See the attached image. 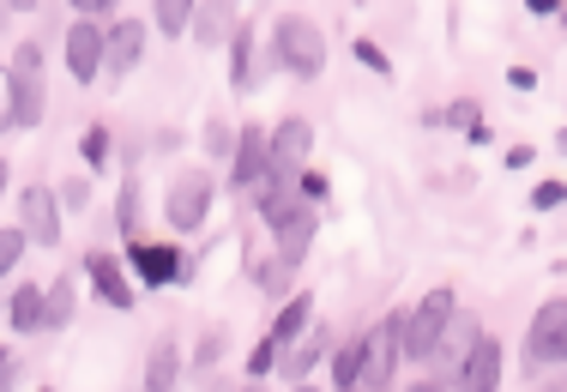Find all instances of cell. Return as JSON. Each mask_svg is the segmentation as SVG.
Returning a JSON list of instances; mask_svg holds the SVG:
<instances>
[{
    "mask_svg": "<svg viewBox=\"0 0 567 392\" xmlns=\"http://www.w3.org/2000/svg\"><path fill=\"white\" fill-rule=\"evenodd\" d=\"M79 157H85L91 175L110 169V127H103V121H91V127H85V140H79Z\"/></svg>",
    "mask_w": 567,
    "mask_h": 392,
    "instance_id": "obj_25",
    "label": "cell"
},
{
    "mask_svg": "<svg viewBox=\"0 0 567 392\" xmlns=\"http://www.w3.org/2000/svg\"><path fill=\"white\" fill-rule=\"evenodd\" d=\"M507 85H513V91H537V73H532V66H513Z\"/></svg>",
    "mask_w": 567,
    "mask_h": 392,
    "instance_id": "obj_38",
    "label": "cell"
},
{
    "mask_svg": "<svg viewBox=\"0 0 567 392\" xmlns=\"http://www.w3.org/2000/svg\"><path fill=\"white\" fill-rule=\"evenodd\" d=\"M327 357H332V332H327V327H308V332L290 344V357H284V374H290V381H308V374H315Z\"/></svg>",
    "mask_w": 567,
    "mask_h": 392,
    "instance_id": "obj_18",
    "label": "cell"
},
{
    "mask_svg": "<svg viewBox=\"0 0 567 392\" xmlns=\"http://www.w3.org/2000/svg\"><path fill=\"white\" fill-rule=\"evenodd\" d=\"M127 260L140 266V278L152 283V290H164V283H175V278L187 272V266H182V248H169V241H145V236L127 241Z\"/></svg>",
    "mask_w": 567,
    "mask_h": 392,
    "instance_id": "obj_13",
    "label": "cell"
},
{
    "mask_svg": "<svg viewBox=\"0 0 567 392\" xmlns=\"http://www.w3.org/2000/svg\"><path fill=\"white\" fill-rule=\"evenodd\" d=\"M175 381H182V344L164 332L152 350H145V386L140 392H175Z\"/></svg>",
    "mask_w": 567,
    "mask_h": 392,
    "instance_id": "obj_17",
    "label": "cell"
},
{
    "mask_svg": "<svg viewBox=\"0 0 567 392\" xmlns=\"http://www.w3.org/2000/svg\"><path fill=\"white\" fill-rule=\"evenodd\" d=\"M212 199H218L212 169H182L169 182V194H164V224L175 229V236H194V229L212 218Z\"/></svg>",
    "mask_w": 567,
    "mask_h": 392,
    "instance_id": "obj_5",
    "label": "cell"
},
{
    "mask_svg": "<svg viewBox=\"0 0 567 392\" xmlns=\"http://www.w3.org/2000/svg\"><path fill=\"white\" fill-rule=\"evenodd\" d=\"M73 7H79V12H85V19H97V12H110V7H115V0H73Z\"/></svg>",
    "mask_w": 567,
    "mask_h": 392,
    "instance_id": "obj_42",
    "label": "cell"
},
{
    "mask_svg": "<svg viewBox=\"0 0 567 392\" xmlns=\"http://www.w3.org/2000/svg\"><path fill=\"white\" fill-rule=\"evenodd\" d=\"M561 199H567V182H561V175H549V182L532 187V212H561Z\"/></svg>",
    "mask_w": 567,
    "mask_h": 392,
    "instance_id": "obj_32",
    "label": "cell"
},
{
    "mask_svg": "<svg viewBox=\"0 0 567 392\" xmlns=\"http://www.w3.org/2000/svg\"><path fill=\"white\" fill-rule=\"evenodd\" d=\"M561 357H567V302L549 296L532 314V332H525V362L532 369H561Z\"/></svg>",
    "mask_w": 567,
    "mask_h": 392,
    "instance_id": "obj_6",
    "label": "cell"
},
{
    "mask_svg": "<svg viewBox=\"0 0 567 392\" xmlns=\"http://www.w3.org/2000/svg\"><path fill=\"white\" fill-rule=\"evenodd\" d=\"M350 55L369 66L374 79H393V61H386V49H381V43H369V37H357V49H350Z\"/></svg>",
    "mask_w": 567,
    "mask_h": 392,
    "instance_id": "obj_30",
    "label": "cell"
},
{
    "mask_svg": "<svg viewBox=\"0 0 567 392\" xmlns=\"http://www.w3.org/2000/svg\"><path fill=\"white\" fill-rule=\"evenodd\" d=\"M199 0H152V24L164 37H187V19H194Z\"/></svg>",
    "mask_w": 567,
    "mask_h": 392,
    "instance_id": "obj_24",
    "label": "cell"
},
{
    "mask_svg": "<svg viewBox=\"0 0 567 392\" xmlns=\"http://www.w3.org/2000/svg\"><path fill=\"white\" fill-rule=\"evenodd\" d=\"M272 55H278L284 73L320 79L327 73V31H320L308 12H284V19L272 24Z\"/></svg>",
    "mask_w": 567,
    "mask_h": 392,
    "instance_id": "obj_2",
    "label": "cell"
},
{
    "mask_svg": "<svg viewBox=\"0 0 567 392\" xmlns=\"http://www.w3.org/2000/svg\"><path fill=\"white\" fill-rule=\"evenodd\" d=\"M229 145H236V127H224V121H206V152H212V157H229Z\"/></svg>",
    "mask_w": 567,
    "mask_h": 392,
    "instance_id": "obj_35",
    "label": "cell"
},
{
    "mask_svg": "<svg viewBox=\"0 0 567 392\" xmlns=\"http://www.w3.org/2000/svg\"><path fill=\"white\" fill-rule=\"evenodd\" d=\"M339 392H362V386H339Z\"/></svg>",
    "mask_w": 567,
    "mask_h": 392,
    "instance_id": "obj_48",
    "label": "cell"
},
{
    "mask_svg": "<svg viewBox=\"0 0 567 392\" xmlns=\"http://www.w3.org/2000/svg\"><path fill=\"white\" fill-rule=\"evenodd\" d=\"M241 392H266V381H248V386H241Z\"/></svg>",
    "mask_w": 567,
    "mask_h": 392,
    "instance_id": "obj_47",
    "label": "cell"
},
{
    "mask_svg": "<svg viewBox=\"0 0 567 392\" xmlns=\"http://www.w3.org/2000/svg\"><path fill=\"white\" fill-rule=\"evenodd\" d=\"M43 392H49V386H43Z\"/></svg>",
    "mask_w": 567,
    "mask_h": 392,
    "instance_id": "obj_49",
    "label": "cell"
},
{
    "mask_svg": "<svg viewBox=\"0 0 567 392\" xmlns=\"http://www.w3.org/2000/svg\"><path fill=\"white\" fill-rule=\"evenodd\" d=\"M0 133H12V97H7V73H0Z\"/></svg>",
    "mask_w": 567,
    "mask_h": 392,
    "instance_id": "obj_39",
    "label": "cell"
},
{
    "mask_svg": "<svg viewBox=\"0 0 567 392\" xmlns=\"http://www.w3.org/2000/svg\"><path fill=\"white\" fill-rule=\"evenodd\" d=\"M308 327H315V296H308V290H290V296H284V308H278V320H272V332H266V338H272V344L284 350V344H296V338H302Z\"/></svg>",
    "mask_w": 567,
    "mask_h": 392,
    "instance_id": "obj_20",
    "label": "cell"
},
{
    "mask_svg": "<svg viewBox=\"0 0 567 392\" xmlns=\"http://www.w3.org/2000/svg\"><path fill=\"white\" fill-rule=\"evenodd\" d=\"M525 7H532V19H556L561 0H525Z\"/></svg>",
    "mask_w": 567,
    "mask_h": 392,
    "instance_id": "obj_40",
    "label": "cell"
},
{
    "mask_svg": "<svg viewBox=\"0 0 567 392\" xmlns=\"http://www.w3.org/2000/svg\"><path fill=\"white\" fill-rule=\"evenodd\" d=\"M73 308H79V283H73V272H61L55 283H43V327H49V332H61L66 320H73Z\"/></svg>",
    "mask_w": 567,
    "mask_h": 392,
    "instance_id": "obj_22",
    "label": "cell"
},
{
    "mask_svg": "<svg viewBox=\"0 0 567 392\" xmlns=\"http://www.w3.org/2000/svg\"><path fill=\"white\" fill-rule=\"evenodd\" d=\"M224 49H229V85H236V91H254V55H260V37H254V24H236Z\"/></svg>",
    "mask_w": 567,
    "mask_h": 392,
    "instance_id": "obj_21",
    "label": "cell"
},
{
    "mask_svg": "<svg viewBox=\"0 0 567 392\" xmlns=\"http://www.w3.org/2000/svg\"><path fill=\"white\" fill-rule=\"evenodd\" d=\"M7 320H12V332H43V283L19 278V290L7 302Z\"/></svg>",
    "mask_w": 567,
    "mask_h": 392,
    "instance_id": "obj_23",
    "label": "cell"
},
{
    "mask_svg": "<svg viewBox=\"0 0 567 392\" xmlns=\"http://www.w3.org/2000/svg\"><path fill=\"white\" fill-rule=\"evenodd\" d=\"M254 278H260V290H266V296H290V278H296V272H290L284 260H266Z\"/></svg>",
    "mask_w": 567,
    "mask_h": 392,
    "instance_id": "obj_33",
    "label": "cell"
},
{
    "mask_svg": "<svg viewBox=\"0 0 567 392\" xmlns=\"http://www.w3.org/2000/svg\"><path fill=\"white\" fill-rule=\"evenodd\" d=\"M332 386H357V338L332 344Z\"/></svg>",
    "mask_w": 567,
    "mask_h": 392,
    "instance_id": "obj_28",
    "label": "cell"
},
{
    "mask_svg": "<svg viewBox=\"0 0 567 392\" xmlns=\"http://www.w3.org/2000/svg\"><path fill=\"white\" fill-rule=\"evenodd\" d=\"M236 24H241L236 19V0H199L194 19H187V37H194L199 49H224Z\"/></svg>",
    "mask_w": 567,
    "mask_h": 392,
    "instance_id": "obj_14",
    "label": "cell"
},
{
    "mask_svg": "<svg viewBox=\"0 0 567 392\" xmlns=\"http://www.w3.org/2000/svg\"><path fill=\"white\" fill-rule=\"evenodd\" d=\"M19 386V357H7V350H0V392H12Z\"/></svg>",
    "mask_w": 567,
    "mask_h": 392,
    "instance_id": "obj_37",
    "label": "cell"
},
{
    "mask_svg": "<svg viewBox=\"0 0 567 392\" xmlns=\"http://www.w3.org/2000/svg\"><path fill=\"white\" fill-rule=\"evenodd\" d=\"M453 308H458V296L447 290V283H435V290H429L423 302L404 314V327H399V357H411V362H429V357H435V344H441V332H447Z\"/></svg>",
    "mask_w": 567,
    "mask_h": 392,
    "instance_id": "obj_3",
    "label": "cell"
},
{
    "mask_svg": "<svg viewBox=\"0 0 567 392\" xmlns=\"http://www.w3.org/2000/svg\"><path fill=\"white\" fill-rule=\"evenodd\" d=\"M272 164V152H266V127L260 121H248V127H236V145H229V182L236 187H254Z\"/></svg>",
    "mask_w": 567,
    "mask_h": 392,
    "instance_id": "obj_11",
    "label": "cell"
},
{
    "mask_svg": "<svg viewBox=\"0 0 567 392\" xmlns=\"http://www.w3.org/2000/svg\"><path fill=\"white\" fill-rule=\"evenodd\" d=\"M502 374H507L502 338H495V332H477V344H471L465 362L453 369V392H502Z\"/></svg>",
    "mask_w": 567,
    "mask_h": 392,
    "instance_id": "obj_7",
    "label": "cell"
},
{
    "mask_svg": "<svg viewBox=\"0 0 567 392\" xmlns=\"http://www.w3.org/2000/svg\"><path fill=\"white\" fill-rule=\"evenodd\" d=\"M404 392H447V381H416V386H404Z\"/></svg>",
    "mask_w": 567,
    "mask_h": 392,
    "instance_id": "obj_43",
    "label": "cell"
},
{
    "mask_svg": "<svg viewBox=\"0 0 567 392\" xmlns=\"http://www.w3.org/2000/svg\"><path fill=\"white\" fill-rule=\"evenodd\" d=\"M7 7H12V12H37V0H7Z\"/></svg>",
    "mask_w": 567,
    "mask_h": 392,
    "instance_id": "obj_44",
    "label": "cell"
},
{
    "mask_svg": "<svg viewBox=\"0 0 567 392\" xmlns=\"http://www.w3.org/2000/svg\"><path fill=\"white\" fill-rule=\"evenodd\" d=\"M218 362H224V332H206V338H199V350H194V369L212 374Z\"/></svg>",
    "mask_w": 567,
    "mask_h": 392,
    "instance_id": "obj_34",
    "label": "cell"
},
{
    "mask_svg": "<svg viewBox=\"0 0 567 392\" xmlns=\"http://www.w3.org/2000/svg\"><path fill=\"white\" fill-rule=\"evenodd\" d=\"M55 206L61 212H91V175H66L55 187Z\"/></svg>",
    "mask_w": 567,
    "mask_h": 392,
    "instance_id": "obj_26",
    "label": "cell"
},
{
    "mask_svg": "<svg viewBox=\"0 0 567 392\" xmlns=\"http://www.w3.org/2000/svg\"><path fill=\"white\" fill-rule=\"evenodd\" d=\"M7 182H12V175H7V164H0V199H7Z\"/></svg>",
    "mask_w": 567,
    "mask_h": 392,
    "instance_id": "obj_46",
    "label": "cell"
},
{
    "mask_svg": "<svg viewBox=\"0 0 567 392\" xmlns=\"http://www.w3.org/2000/svg\"><path fill=\"white\" fill-rule=\"evenodd\" d=\"M477 332H483V320L471 314V308H453V320H447V332H441V344H435V357L429 362H441V369H458V362H465V350L477 344Z\"/></svg>",
    "mask_w": 567,
    "mask_h": 392,
    "instance_id": "obj_16",
    "label": "cell"
},
{
    "mask_svg": "<svg viewBox=\"0 0 567 392\" xmlns=\"http://www.w3.org/2000/svg\"><path fill=\"white\" fill-rule=\"evenodd\" d=\"M399 327H404V314H381L369 332L357 338V386H362V392H386V386H393V369H399Z\"/></svg>",
    "mask_w": 567,
    "mask_h": 392,
    "instance_id": "obj_4",
    "label": "cell"
},
{
    "mask_svg": "<svg viewBox=\"0 0 567 392\" xmlns=\"http://www.w3.org/2000/svg\"><path fill=\"white\" fill-rule=\"evenodd\" d=\"M66 73H73L79 85L103 79V24L97 19H79L73 31H66Z\"/></svg>",
    "mask_w": 567,
    "mask_h": 392,
    "instance_id": "obj_12",
    "label": "cell"
},
{
    "mask_svg": "<svg viewBox=\"0 0 567 392\" xmlns=\"http://www.w3.org/2000/svg\"><path fill=\"white\" fill-rule=\"evenodd\" d=\"M278 229V254L272 260H284L296 272V266L308 260V248H315V236H320V218H315V206H302V212H290L284 224H272Z\"/></svg>",
    "mask_w": 567,
    "mask_h": 392,
    "instance_id": "obj_15",
    "label": "cell"
},
{
    "mask_svg": "<svg viewBox=\"0 0 567 392\" xmlns=\"http://www.w3.org/2000/svg\"><path fill=\"white\" fill-rule=\"evenodd\" d=\"M266 152H272V169H308V152H315V121H308V115H284L278 127H266Z\"/></svg>",
    "mask_w": 567,
    "mask_h": 392,
    "instance_id": "obj_10",
    "label": "cell"
},
{
    "mask_svg": "<svg viewBox=\"0 0 567 392\" xmlns=\"http://www.w3.org/2000/svg\"><path fill=\"white\" fill-rule=\"evenodd\" d=\"M290 392H320L315 381H290Z\"/></svg>",
    "mask_w": 567,
    "mask_h": 392,
    "instance_id": "obj_45",
    "label": "cell"
},
{
    "mask_svg": "<svg viewBox=\"0 0 567 392\" xmlns=\"http://www.w3.org/2000/svg\"><path fill=\"white\" fill-rule=\"evenodd\" d=\"M19 229L31 248H61V206H55V187H19Z\"/></svg>",
    "mask_w": 567,
    "mask_h": 392,
    "instance_id": "obj_8",
    "label": "cell"
},
{
    "mask_svg": "<svg viewBox=\"0 0 567 392\" xmlns=\"http://www.w3.org/2000/svg\"><path fill=\"white\" fill-rule=\"evenodd\" d=\"M7 97H12V127L31 133L49 115V73H43V43H19L7 61Z\"/></svg>",
    "mask_w": 567,
    "mask_h": 392,
    "instance_id": "obj_1",
    "label": "cell"
},
{
    "mask_svg": "<svg viewBox=\"0 0 567 392\" xmlns=\"http://www.w3.org/2000/svg\"><path fill=\"white\" fill-rule=\"evenodd\" d=\"M145 43H152V24L145 19H115V31H103V73L121 85L145 61Z\"/></svg>",
    "mask_w": 567,
    "mask_h": 392,
    "instance_id": "obj_9",
    "label": "cell"
},
{
    "mask_svg": "<svg viewBox=\"0 0 567 392\" xmlns=\"http://www.w3.org/2000/svg\"><path fill=\"white\" fill-rule=\"evenodd\" d=\"M447 127H465V133H471V127H477V103H471V97H458L453 110H447Z\"/></svg>",
    "mask_w": 567,
    "mask_h": 392,
    "instance_id": "obj_36",
    "label": "cell"
},
{
    "mask_svg": "<svg viewBox=\"0 0 567 392\" xmlns=\"http://www.w3.org/2000/svg\"><path fill=\"white\" fill-rule=\"evenodd\" d=\"M278 357H284V350L272 344V338H260V344L248 350V381H266V374L278 369Z\"/></svg>",
    "mask_w": 567,
    "mask_h": 392,
    "instance_id": "obj_29",
    "label": "cell"
},
{
    "mask_svg": "<svg viewBox=\"0 0 567 392\" xmlns=\"http://www.w3.org/2000/svg\"><path fill=\"white\" fill-rule=\"evenodd\" d=\"M121 236H140V182H121Z\"/></svg>",
    "mask_w": 567,
    "mask_h": 392,
    "instance_id": "obj_31",
    "label": "cell"
},
{
    "mask_svg": "<svg viewBox=\"0 0 567 392\" xmlns=\"http://www.w3.org/2000/svg\"><path fill=\"white\" fill-rule=\"evenodd\" d=\"M532 157H537L532 145H513V152H507V169H525V164H532Z\"/></svg>",
    "mask_w": 567,
    "mask_h": 392,
    "instance_id": "obj_41",
    "label": "cell"
},
{
    "mask_svg": "<svg viewBox=\"0 0 567 392\" xmlns=\"http://www.w3.org/2000/svg\"><path fill=\"white\" fill-rule=\"evenodd\" d=\"M31 248V241H24V229L12 224V229H0V283L12 278V266H19V254Z\"/></svg>",
    "mask_w": 567,
    "mask_h": 392,
    "instance_id": "obj_27",
    "label": "cell"
},
{
    "mask_svg": "<svg viewBox=\"0 0 567 392\" xmlns=\"http://www.w3.org/2000/svg\"><path fill=\"white\" fill-rule=\"evenodd\" d=\"M85 272H91V283H97V296H103V302L121 308V314H127V308L140 302V296H133V283H127V272L115 266V254H91V266H85Z\"/></svg>",
    "mask_w": 567,
    "mask_h": 392,
    "instance_id": "obj_19",
    "label": "cell"
}]
</instances>
